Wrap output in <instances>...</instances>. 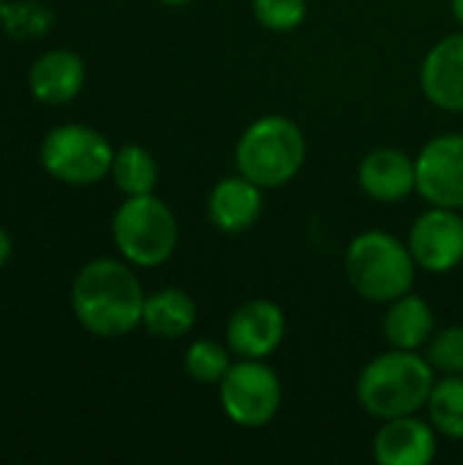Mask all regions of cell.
Returning a JSON list of instances; mask_svg holds the SVG:
<instances>
[{
    "mask_svg": "<svg viewBox=\"0 0 463 465\" xmlns=\"http://www.w3.org/2000/svg\"><path fill=\"white\" fill-rule=\"evenodd\" d=\"M437 371L418 351L390 349L374 357L357 376V401L374 420H396L426 409Z\"/></svg>",
    "mask_w": 463,
    "mask_h": 465,
    "instance_id": "cell-2",
    "label": "cell"
},
{
    "mask_svg": "<svg viewBox=\"0 0 463 465\" xmlns=\"http://www.w3.org/2000/svg\"><path fill=\"white\" fill-rule=\"evenodd\" d=\"M232 357L235 354L229 351V346H221L210 338H199L186 349L183 368L196 384H221V379L232 368Z\"/></svg>",
    "mask_w": 463,
    "mask_h": 465,
    "instance_id": "cell-20",
    "label": "cell"
},
{
    "mask_svg": "<svg viewBox=\"0 0 463 465\" xmlns=\"http://www.w3.org/2000/svg\"><path fill=\"white\" fill-rule=\"evenodd\" d=\"M420 270L445 275L463 262V218L461 210L428 207L409 229L407 240Z\"/></svg>",
    "mask_w": 463,
    "mask_h": 465,
    "instance_id": "cell-9",
    "label": "cell"
},
{
    "mask_svg": "<svg viewBox=\"0 0 463 465\" xmlns=\"http://www.w3.org/2000/svg\"><path fill=\"white\" fill-rule=\"evenodd\" d=\"M11 253H14V240H11V234H8V229L0 223V270L8 264V259H11Z\"/></svg>",
    "mask_w": 463,
    "mask_h": 465,
    "instance_id": "cell-23",
    "label": "cell"
},
{
    "mask_svg": "<svg viewBox=\"0 0 463 465\" xmlns=\"http://www.w3.org/2000/svg\"><path fill=\"white\" fill-rule=\"evenodd\" d=\"M158 3H164V5H186L191 0H158Z\"/></svg>",
    "mask_w": 463,
    "mask_h": 465,
    "instance_id": "cell-25",
    "label": "cell"
},
{
    "mask_svg": "<svg viewBox=\"0 0 463 465\" xmlns=\"http://www.w3.org/2000/svg\"><path fill=\"white\" fill-rule=\"evenodd\" d=\"M431 368L442 376H463V327L453 324L445 327L439 332H434V338L428 341V351H426Z\"/></svg>",
    "mask_w": 463,
    "mask_h": 465,
    "instance_id": "cell-21",
    "label": "cell"
},
{
    "mask_svg": "<svg viewBox=\"0 0 463 465\" xmlns=\"http://www.w3.org/2000/svg\"><path fill=\"white\" fill-rule=\"evenodd\" d=\"M85 60L71 49H49L38 54L27 71V90L38 104L65 106L85 90Z\"/></svg>",
    "mask_w": 463,
    "mask_h": 465,
    "instance_id": "cell-12",
    "label": "cell"
},
{
    "mask_svg": "<svg viewBox=\"0 0 463 465\" xmlns=\"http://www.w3.org/2000/svg\"><path fill=\"white\" fill-rule=\"evenodd\" d=\"M287 338V316L273 300H248L229 316L226 346L237 360H267Z\"/></svg>",
    "mask_w": 463,
    "mask_h": 465,
    "instance_id": "cell-10",
    "label": "cell"
},
{
    "mask_svg": "<svg viewBox=\"0 0 463 465\" xmlns=\"http://www.w3.org/2000/svg\"><path fill=\"white\" fill-rule=\"evenodd\" d=\"M251 11L262 27L273 33H292L306 22L308 3L306 0H251Z\"/></svg>",
    "mask_w": 463,
    "mask_h": 465,
    "instance_id": "cell-22",
    "label": "cell"
},
{
    "mask_svg": "<svg viewBox=\"0 0 463 465\" xmlns=\"http://www.w3.org/2000/svg\"><path fill=\"white\" fill-rule=\"evenodd\" d=\"M357 180H360L363 193L374 202H382V204L404 202L409 193L418 191L415 158L393 147L374 150L360 161Z\"/></svg>",
    "mask_w": 463,
    "mask_h": 465,
    "instance_id": "cell-14",
    "label": "cell"
},
{
    "mask_svg": "<svg viewBox=\"0 0 463 465\" xmlns=\"http://www.w3.org/2000/svg\"><path fill=\"white\" fill-rule=\"evenodd\" d=\"M344 272L352 292L368 302L388 305L412 292L418 262L407 242H401L390 232H360L347 253H344Z\"/></svg>",
    "mask_w": 463,
    "mask_h": 465,
    "instance_id": "cell-3",
    "label": "cell"
},
{
    "mask_svg": "<svg viewBox=\"0 0 463 465\" xmlns=\"http://www.w3.org/2000/svg\"><path fill=\"white\" fill-rule=\"evenodd\" d=\"M428 422L439 436L463 441V376L437 379L428 395Z\"/></svg>",
    "mask_w": 463,
    "mask_h": 465,
    "instance_id": "cell-19",
    "label": "cell"
},
{
    "mask_svg": "<svg viewBox=\"0 0 463 465\" xmlns=\"http://www.w3.org/2000/svg\"><path fill=\"white\" fill-rule=\"evenodd\" d=\"M450 8H453V16L456 22L463 27V0H450Z\"/></svg>",
    "mask_w": 463,
    "mask_h": 465,
    "instance_id": "cell-24",
    "label": "cell"
},
{
    "mask_svg": "<svg viewBox=\"0 0 463 465\" xmlns=\"http://www.w3.org/2000/svg\"><path fill=\"white\" fill-rule=\"evenodd\" d=\"M221 409L237 428L257 430L273 422L281 409L284 387L265 360H237L218 384Z\"/></svg>",
    "mask_w": 463,
    "mask_h": 465,
    "instance_id": "cell-7",
    "label": "cell"
},
{
    "mask_svg": "<svg viewBox=\"0 0 463 465\" xmlns=\"http://www.w3.org/2000/svg\"><path fill=\"white\" fill-rule=\"evenodd\" d=\"M420 87L434 106L463 112V33H453L428 49L420 68Z\"/></svg>",
    "mask_w": 463,
    "mask_h": 465,
    "instance_id": "cell-13",
    "label": "cell"
},
{
    "mask_svg": "<svg viewBox=\"0 0 463 465\" xmlns=\"http://www.w3.org/2000/svg\"><path fill=\"white\" fill-rule=\"evenodd\" d=\"M115 188L126 196H142L153 193L158 185V163L153 153L142 144H123L115 150L112 172H109Z\"/></svg>",
    "mask_w": 463,
    "mask_h": 465,
    "instance_id": "cell-18",
    "label": "cell"
},
{
    "mask_svg": "<svg viewBox=\"0 0 463 465\" xmlns=\"http://www.w3.org/2000/svg\"><path fill=\"white\" fill-rule=\"evenodd\" d=\"M199 311L188 292L177 286H164L145 297L142 327L147 335L158 341H177L186 338L196 327Z\"/></svg>",
    "mask_w": 463,
    "mask_h": 465,
    "instance_id": "cell-16",
    "label": "cell"
},
{
    "mask_svg": "<svg viewBox=\"0 0 463 465\" xmlns=\"http://www.w3.org/2000/svg\"><path fill=\"white\" fill-rule=\"evenodd\" d=\"M308 155L303 128L281 114H265L254 120L237 139L235 166L243 177L259 188H281L292 183Z\"/></svg>",
    "mask_w": 463,
    "mask_h": 465,
    "instance_id": "cell-4",
    "label": "cell"
},
{
    "mask_svg": "<svg viewBox=\"0 0 463 465\" xmlns=\"http://www.w3.org/2000/svg\"><path fill=\"white\" fill-rule=\"evenodd\" d=\"M418 193L431 207L463 210V134H439L415 158Z\"/></svg>",
    "mask_w": 463,
    "mask_h": 465,
    "instance_id": "cell-8",
    "label": "cell"
},
{
    "mask_svg": "<svg viewBox=\"0 0 463 465\" xmlns=\"http://www.w3.org/2000/svg\"><path fill=\"white\" fill-rule=\"evenodd\" d=\"M437 452V428L418 414L385 420L374 436V460L379 465H428Z\"/></svg>",
    "mask_w": 463,
    "mask_h": 465,
    "instance_id": "cell-11",
    "label": "cell"
},
{
    "mask_svg": "<svg viewBox=\"0 0 463 465\" xmlns=\"http://www.w3.org/2000/svg\"><path fill=\"white\" fill-rule=\"evenodd\" d=\"M38 161L52 180L74 188H87L109 177L115 147L93 125L60 123L44 134L38 144Z\"/></svg>",
    "mask_w": 463,
    "mask_h": 465,
    "instance_id": "cell-6",
    "label": "cell"
},
{
    "mask_svg": "<svg viewBox=\"0 0 463 465\" xmlns=\"http://www.w3.org/2000/svg\"><path fill=\"white\" fill-rule=\"evenodd\" d=\"M180 240V226L172 207L156 193L126 196L112 215V242L131 267H161L166 264Z\"/></svg>",
    "mask_w": 463,
    "mask_h": 465,
    "instance_id": "cell-5",
    "label": "cell"
},
{
    "mask_svg": "<svg viewBox=\"0 0 463 465\" xmlns=\"http://www.w3.org/2000/svg\"><path fill=\"white\" fill-rule=\"evenodd\" d=\"M382 330H385V341L390 343V349L420 351L434 338L437 319H434L431 305L423 297L409 292V294L388 302Z\"/></svg>",
    "mask_w": 463,
    "mask_h": 465,
    "instance_id": "cell-17",
    "label": "cell"
},
{
    "mask_svg": "<svg viewBox=\"0 0 463 465\" xmlns=\"http://www.w3.org/2000/svg\"><path fill=\"white\" fill-rule=\"evenodd\" d=\"M145 289L126 259H93L71 281L68 302L76 324L104 341L126 338L142 327Z\"/></svg>",
    "mask_w": 463,
    "mask_h": 465,
    "instance_id": "cell-1",
    "label": "cell"
},
{
    "mask_svg": "<svg viewBox=\"0 0 463 465\" xmlns=\"http://www.w3.org/2000/svg\"><path fill=\"white\" fill-rule=\"evenodd\" d=\"M262 191L257 183L243 177L240 172L224 177L213 185L207 196V218L224 234H243L248 232L262 215Z\"/></svg>",
    "mask_w": 463,
    "mask_h": 465,
    "instance_id": "cell-15",
    "label": "cell"
}]
</instances>
